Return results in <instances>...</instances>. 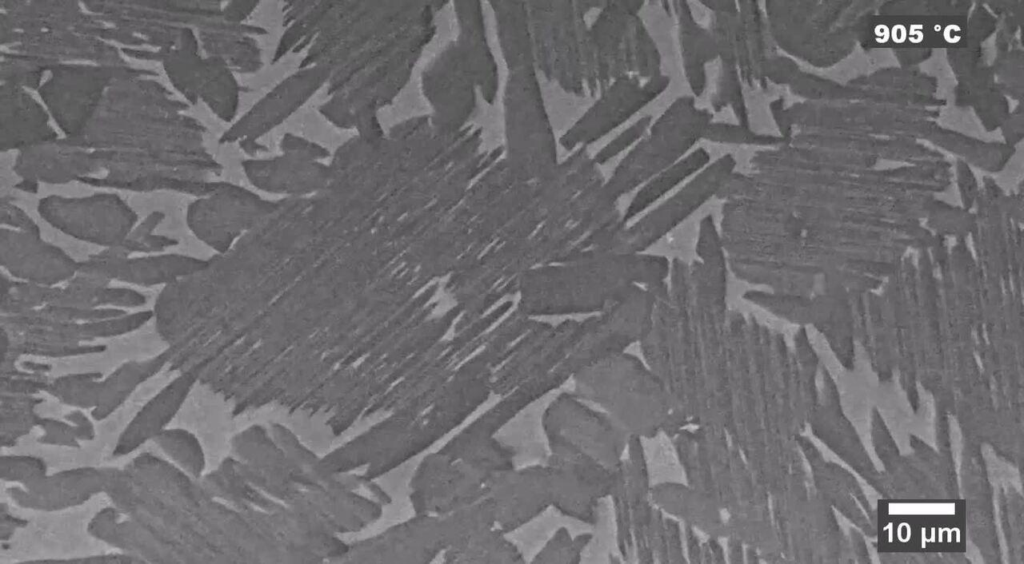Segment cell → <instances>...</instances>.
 <instances>
[{
    "instance_id": "1",
    "label": "cell",
    "mask_w": 1024,
    "mask_h": 564,
    "mask_svg": "<svg viewBox=\"0 0 1024 564\" xmlns=\"http://www.w3.org/2000/svg\"><path fill=\"white\" fill-rule=\"evenodd\" d=\"M731 424L727 432L770 496L787 484L790 410L799 392L791 356L773 328L728 314Z\"/></svg>"
},
{
    "instance_id": "2",
    "label": "cell",
    "mask_w": 1024,
    "mask_h": 564,
    "mask_svg": "<svg viewBox=\"0 0 1024 564\" xmlns=\"http://www.w3.org/2000/svg\"><path fill=\"white\" fill-rule=\"evenodd\" d=\"M671 262L645 252L588 250L569 261L534 266L520 274L517 310L526 317L596 314L635 286L668 281Z\"/></svg>"
},
{
    "instance_id": "3",
    "label": "cell",
    "mask_w": 1024,
    "mask_h": 564,
    "mask_svg": "<svg viewBox=\"0 0 1024 564\" xmlns=\"http://www.w3.org/2000/svg\"><path fill=\"white\" fill-rule=\"evenodd\" d=\"M671 440L686 483L716 500L724 512L729 537L755 549L761 561L783 562L771 496L726 432L711 427L684 428Z\"/></svg>"
},
{
    "instance_id": "4",
    "label": "cell",
    "mask_w": 1024,
    "mask_h": 564,
    "mask_svg": "<svg viewBox=\"0 0 1024 564\" xmlns=\"http://www.w3.org/2000/svg\"><path fill=\"white\" fill-rule=\"evenodd\" d=\"M655 292L652 327L639 344L644 362L668 391L671 415L663 433L671 439L680 430L701 427L705 421L704 374L689 264L674 258L668 283Z\"/></svg>"
},
{
    "instance_id": "5",
    "label": "cell",
    "mask_w": 1024,
    "mask_h": 564,
    "mask_svg": "<svg viewBox=\"0 0 1024 564\" xmlns=\"http://www.w3.org/2000/svg\"><path fill=\"white\" fill-rule=\"evenodd\" d=\"M573 380L577 395L600 406L629 437L653 439L663 433L670 397L639 357L625 351L589 362L574 372Z\"/></svg>"
},
{
    "instance_id": "6",
    "label": "cell",
    "mask_w": 1024,
    "mask_h": 564,
    "mask_svg": "<svg viewBox=\"0 0 1024 564\" xmlns=\"http://www.w3.org/2000/svg\"><path fill=\"white\" fill-rule=\"evenodd\" d=\"M601 2H527L535 65L565 91L597 90L585 13Z\"/></svg>"
},
{
    "instance_id": "7",
    "label": "cell",
    "mask_w": 1024,
    "mask_h": 564,
    "mask_svg": "<svg viewBox=\"0 0 1024 564\" xmlns=\"http://www.w3.org/2000/svg\"><path fill=\"white\" fill-rule=\"evenodd\" d=\"M503 109L505 164L521 182L545 180L559 164L535 67L509 71Z\"/></svg>"
},
{
    "instance_id": "8",
    "label": "cell",
    "mask_w": 1024,
    "mask_h": 564,
    "mask_svg": "<svg viewBox=\"0 0 1024 564\" xmlns=\"http://www.w3.org/2000/svg\"><path fill=\"white\" fill-rule=\"evenodd\" d=\"M711 119V114L697 108L691 97L674 101L655 122L649 136L621 161L610 179L603 183L604 198L616 205L622 195L675 164L699 138L704 137Z\"/></svg>"
},
{
    "instance_id": "9",
    "label": "cell",
    "mask_w": 1024,
    "mask_h": 564,
    "mask_svg": "<svg viewBox=\"0 0 1024 564\" xmlns=\"http://www.w3.org/2000/svg\"><path fill=\"white\" fill-rule=\"evenodd\" d=\"M38 212L63 234L105 248L123 245L137 223V214L112 193L47 196L39 201Z\"/></svg>"
},
{
    "instance_id": "10",
    "label": "cell",
    "mask_w": 1024,
    "mask_h": 564,
    "mask_svg": "<svg viewBox=\"0 0 1024 564\" xmlns=\"http://www.w3.org/2000/svg\"><path fill=\"white\" fill-rule=\"evenodd\" d=\"M734 168L733 156H722L657 208L633 225L626 226L610 250L645 252L716 195L724 182L734 173Z\"/></svg>"
},
{
    "instance_id": "11",
    "label": "cell",
    "mask_w": 1024,
    "mask_h": 564,
    "mask_svg": "<svg viewBox=\"0 0 1024 564\" xmlns=\"http://www.w3.org/2000/svg\"><path fill=\"white\" fill-rule=\"evenodd\" d=\"M422 84L433 109V128L443 135L464 129L476 106L477 86L455 41L427 67Z\"/></svg>"
},
{
    "instance_id": "12",
    "label": "cell",
    "mask_w": 1024,
    "mask_h": 564,
    "mask_svg": "<svg viewBox=\"0 0 1024 564\" xmlns=\"http://www.w3.org/2000/svg\"><path fill=\"white\" fill-rule=\"evenodd\" d=\"M669 84L663 75L640 84L637 76L624 75L602 90L601 97L562 136L567 150L593 143L629 119L635 112L661 94Z\"/></svg>"
},
{
    "instance_id": "13",
    "label": "cell",
    "mask_w": 1024,
    "mask_h": 564,
    "mask_svg": "<svg viewBox=\"0 0 1024 564\" xmlns=\"http://www.w3.org/2000/svg\"><path fill=\"white\" fill-rule=\"evenodd\" d=\"M0 264L10 276L40 286L66 282L79 270L70 255L44 240L33 225L1 227Z\"/></svg>"
},
{
    "instance_id": "14",
    "label": "cell",
    "mask_w": 1024,
    "mask_h": 564,
    "mask_svg": "<svg viewBox=\"0 0 1024 564\" xmlns=\"http://www.w3.org/2000/svg\"><path fill=\"white\" fill-rule=\"evenodd\" d=\"M263 210L264 204L244 191L221 186L188 206L186 222L198 240L224 254Z\"/></svg>"
},
{
    "instance_id": "15",
    "label": "cell",
    "mask_w": 1024,
    "mask_h": 564,
    "mask_svg": "<svg viewBox=\"0 0 1024 564\" xmlns=\"http://www.w3.org/2000/svg\"><path fill=\"white\" fill-rule=\"evenodd\" d=\"M111 79V71L94 66H62L39 91L63 131L75 134L92 115Z\"/></svg>"
},
{
    "instance_id": "16",
    "label": "cell",
    "mask_w": 1024,
    "mask_h": 564,
    "mask_svg": "<svg viewBox=\"0 0 1024 564\" xmlns=\"http://www.w3.org/2000/svg\"><path fill=\"white\" fill-rule=\"evenodd\" d=\"M453 7L458 25L455 43L483 99L492 104L498 91V68L487 42L482 3L454 1Z\"/></svg>"
},
{
    "instance_id": "17",
    "label": "cell",
    "mask_w": 1024,
    "mask_h": 564,
    "mask_svg": "<svg viewBox=\"0 0 1024 564\" xmlns=\"http://www.w3.org/2000/svg\"><path fill=\"white\" fill-rule=\"evenodd\" d=\"M650 497L658 509L686 526L711 538L729 537L724 512L707 493L687 483L668 481L652 485Z\"/></svg>"
},
{
    "instance_id": "18",
    "label": "cell",
    "mask_w": 1024,
    "mask_h": 564,
    "mask_svg": "<svg viewBox=\"0 0 1024 564\" xmlns=\"http://www.w3.org/2000/svg\"><path fill=\"white\" fill-rule=\"evenodd\" d=\"M44 109L23 89L1 88V147L14 149L55 138Z\"/></svg>"
},
{
    "instance_id": "19",
    "label": "cell",
    "mask_w": 1024,
    "mask_h": 564,
    "mask_svg": "<svg viewBox=\"0 0 1024 564\" xmlns=\"http://www.w3.org/2000/svg\"><path fill=\"white\" fill-rule=\"evenodd\" d=\"M503 59L509 71L535 67L527 2L490 1Z\"/></svg>"
},
{
    "instance_id": "20",
    "label": "cell",
    "mask_w": 1024,
    "mask_h": 564,
    "mask_svg": "<svg viewBox=\"0 0 1024 564\" xmlns=\"http://www.w3.org/2000/svg\"><path fill=\"white\" fill-rule=\"evenodd\" d=\"M685 74L692 90L701 95L706 84L705 64L717 57L715 38L693 19L686 2L675 3Z\"/></svg>"
},
{
    "instance_id": "21",
    "label": "cell",
    "mask_w": 1024,
    "mask_h": 564,
    "mask_svg": "<svg viewBox=\"0 0 1024 564\" xmlns=\"http://www.w3.org/2000/svg\"><path fill=\"white\" fill-rule=\"evenodd\" d=\"M709 158V153L699 148L647 181L622 215L623 223L627 225L635 216L649 208L683 180L703 169Z\"/></svg>"
},
{
    "instance_id": "22",
    "label": "cell",
    "mask_w": 1024,
    "mask_h": 564,
    "mask_svg": "<svg viewBox=\"0 0 1024 564\" xmlns=\"http://www.w3.org/2000/svg\"><path fill=\"white\" fill-rule=\"evenodd\" d=\"M204 265V262L181 256L131 259L117 267L118 279L141 285H165Z\"/></svg>"
},
{
    "instance_id": "23",
    "label": "cell",
    "mask_w": 1024,
    "mask_h": 564,
    "mask_svg": "<svg viewBox=\"0 0 1024 564\" xmlns=\"http://www.w3.org/2000/svg\"><path fill=\"white\" fill-rule=\"evenodd\" d=\"M736 62L733 59H723V70L718 80L716 94L713 97V105L716 109L730 105L740 124L748 127L747 112L742 96L740 78L736 70Z\"/></svg>"
},
{
    "instance_id": "24",
    "label": "cell",
    "mask_w": 1024,
    "mask_h": 564,
    "mask_svg": "<svg viewBox=\"0 0 1024 564\" xmlns=\"http://www.w3.org/2000/svg\"><path fill=\"white\" fill-rule=\"evenodd\" d=\"M704 138L713 142L764 146H776L783 142V138L756 134L742 125L712 122L707 128Z\"/></svg>"
},
{
    "instance_id": "25",
    "label": "cell",
    "mask_w": 1024,
    "mask_h": 564,
    "mask_svg": "<svg viewBox=\"0 0 1024 564\" xmlns=\"http://www.w3.org/2000/svg\"><path fill=\"white\" fill-rule=\"evenodd\" d=\"M651 121L650 116L643 117L633 124L626 131L612 140L601 149L593 158L596 164H603L633 144L647 129Z\"/></svg>"
},
{
    "instance_id": "26",
    "label": "cell",
    "mask_w": 1024,
    "mask_h": 564,
    "mask_svg": "<svg viewBox=\"0 0 1024 564\" xmlns=\"http://www.w3.org/2000/svg\"><path fill=\"white\" fill-rule=\"evenodd\" d=\"M669 563H686L681 528L677 520L665 518Z\"/></svg>"
},
{
    "instance_id": "27",
    "label": "cell",
    "mask_w": 1024,
    "mask_h": 564,
    "mask_svg": "<svg viewBox=\"0 0 1024 564\" xmlns=\"http://www.w3.org/2000/svg\"><path fill=\"white\" fill-rule=\"evenodd\" d=\"M725 553L719 539L708 537L702 544V563H725Z\"/></svg>"
},
{
    "instance_id": "28",
    "label": "cell",
    "mask_w": 1024,
    "mask_h": 564,
    "mask_svg": "<svg viewBox=\"0 0 1024 564\" xmlns=\"http://www.w3.org/2000/svg\"><path fill=\"white\" fill-rule=\"evenodd\" d=\"M684 536L689 562L702 563V544L695 533V529L685 525Z\"/></svg>"
},
{
    "instance_id": "29",
    "label": "cell",
    "mask_w": 1024,
    "mask_h": 564,
    "mask_svg": "<svg viewBox=\"0 0 1024 564\" xmlns=\"http://www.w3.org/2000/svg\"><path fill=\"white\" fill-rule=\"evenodd\" d=\"M728 548V560L730 563H744L745 562V546L742 542L734 537L727 538Z\"/></svg>"
}]
</instances>
